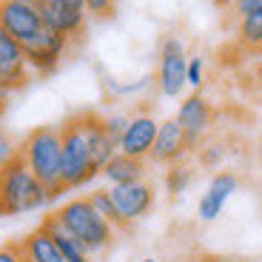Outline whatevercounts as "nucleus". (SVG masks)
<instances>
[{
  "mask_svg": "<svg viewBox=\"0 0 262 262\" xmlns=\"http://www.w3.org/2000/svg\"><path fill=\"white\" fill-rule=\"evenodd\" d=\"M60 125H37L34 131H29L26 140L17 145L20 160L29 165L34 177L49 188V200H60L69 191L60 183Z\"/></svg>",
  "mask_w": 262,
  "mask_h": 262,
  "instance_id": "nucleus-1",
  "label": "nucleus"
},
{
  "mask_svg": "<svg viewBox=\"0 0 262 262\" xmlns=\"http://www.w3.org/2000/svg\"><path fill=\"white\" fill-rule=\"evenodd\" d=\"M0 205H3L6 216L32 214V211L52 205L49 188L29 171V165L20 160V154L0 168Z\"/></svg>",
  "mask_w": 262,
  "mask_h": 262,
  "instance_id": "nucleus-2",
  "label": "nucleus"
},
{
  "mask_svg": "<svg viewBox=\"0 0 262 262\" xmlns=\"http://www.w3.org/2000/svg\"><path fill=\"white\" fill-rule=\"evenodd\" d=\"M54 216H57V223L89 251V256H100L112 248L117 231H114V225H108L103 216L92 208V203H89L85 196H74V200L63 203L54 211Z\"/></svg>",
  "mask_w": 262,
  "mask_h": 262,
  "instance_id": "nucleus-3",
  "label": "nucleus"
},
{
  "mask_svg": "<svg viewBox=\"0 0 262 262\" xmlns=\"http://www.w3.org/2000/svg\"><path fill=\"white\" fill-rule=\"evenodd\" d=\"M60 183L66 191L83 188L94 177H100V171L92 165V154H89V140H85L80 114L69 117L60 125Z\"/></svg>",
  "mask_w": 262,
  "mask_h": 262,
  "instance_id": "nucleus-4",
  "label": "nucleus"
},
{
  "mask_svg": "<svg viewBox=\"0 0 262 262\" xmlns=\"http://www.w3.org/2000/svg\"><path fill=\"white\" fill-rule=\"evenodd\" d=\"M185 69H188L185 43L177 34H165L163 43H160V63H157V89L163 97H180L183 94V89L188 85Z\"/></svg>",
  "mask_w": 262,
  "mask_h": 262,
  "instance_id": "nucleus-5",
  "label": "nucleus"
},
{
  "mask_svg": "<svg viewBox=\"0 0 262 262\" xmlns=\"http://www.w3.org/2000/svg\"><path fill=\"white\" fill-rule=\"evenodd\" d=\"M69 43L63 34L49 32V29H40L32 40L23 43V63L32 74H52L60 63H63L66 52H69Z\"/></svg>",
  "mask_w": 262,
  "mask_h": 262,
  "instance_id": "nucleus-6",
  "label": "nucleus"
},
{
  "mask_svg": "<svg viewBox=\"0 0 262 262\" xmlns=\"http://www.w3.org/2000/svg\"><path fill=\"white\" fill-rule=\"evenodd\" d=\"M108 194H112L114 208H117L125 228L134 225L137 220H143L154 208V188L145 180H140V183H125V185H112Z\"/></svg>",
  "mask_w": 262,
  "mask_h": 262,
  "instance_id": "nucleus-7",
  "label": "nucleus"
},
{
  "mask_svg": "<svg viewBox=\"0 0 262 262\" xmlns=\"http://www.w3.org/2000/svg\"><path fill=\"white\" fill-rule=\"evenodd\" d=\"M0 26L20 43L32 40L43 29L37 3H32V0H3L0 3Z\"/></svg>",
  "mask_w": 262,
  "mask_h": 262,
  "instance_id": "nucleus-8",
  "label": "nucleus"
},
{
  "mask_svg": "<svg viewBox=\"0 0 262 262\" xmlns=\"http://www.w3.org/2000/svg\"><path fill=\"white\" fill-rule=\"evenodd\" d=\"M174 120H177L180 128L185 131L191 151H196V145L203 143V137L208 134L211 123H214V108H211V103L203 97V94H188V97L180 103L177 117Z\"/></svg>",
  "mask_w": 262,
  "mask_h": 262,
  "instance_id": "nucleus-9",
  "label": "nucleus"
},
{
  "mask_svg": "<svg viewBox=\"0 0 262 262\" xmlns=\"http://www.w3.org/2000/svg\"><path fill=\"white\" fill-rule=\"evenodd\" d=\"M188 154H191V145L185 131L180 128V123L177 120H163L157 128V137H154V145L148 151V160L157 165H174V163H183Z\"/></svg>",
  "mask_w": 262,
  "mask_h": 262,
  "instance_id": "nucleus-10",
  "label": "nucleus"
},
{
  "mask_svg": "<svg viewBox=\"0 0 262 262\" xmlns=\"http://www.w3.org/2000/svg\"><path fill=\"white\" fill-rule=\"evenodd\" d=\"M157 128H160V123L148 112H140L134 117H128V125H125L123 137H120L117 151L125 154V157H134V160H148V151L154 145Z\"/></svg>",
  "mask_w": 262,
  "mask_h": 262,
  "instance_id": "nucleus-11",
  "label": "nucleus"
},
{
  "mask_svg": "<svg viewBox=\"0 0 262 262\" xmlns=\"http://www.w3.org/2000/svg\"><path fill=\"white\" fill-rule=\"evenodd\" d=\"M236 188H239V177H236L234 171H220V174H214L208 188H205V194L200 196L196 216H200L203 223H214L216 216L223 214V208L231 200V194H236Z\"/></svg>",
  "mask_w": 262,
  "mask_h": 262,
  "instance_id": "nucleus-12",
  "label": "nucleus"
},
{
  "mask_svg": "<svg viewBox=\"0 0 262 262\" xmlns=\"http://www.w3.org/2000/svg\"><path fill=\"white\" fill-rule=\"evenodd\" d=\"M40 17H43V29L49 32L63 34L66 40H74L85 32V23H89V14L85 9H69V6H49V3H40Z\"/></svg>",
  "mask_w": 262,
  "mask_h": 262,
  "instance_id": "nucleus-13",
  "label": "nucleus"
},
{
  "mask_svg": "<svg viewBox=\"0 0 262 262\" xmlns=\"http://www.w3.org/2000/svg\"><path fill=\"white\" fill-rule=\"evenodd\" d=\"M100 177L108 180V185H125V183H140L145 177V160H134L125 154H114L108 163L103 165Z\"/></svg>",
  "mask_w": 262,
  "mask_h": 262,
  "instance_id": "nucleus-14",
  "label": "nucleus"
},
{
  "mask_svg": "<svg viewBox=\"0 0 262 262\" xmlns=\"http://www.w3.org/2000/svg\"><path fill=\"white\" fill-rule=\"evenodd\" d=\"M20 254H23V262H66L46 228L32 231V234L20 243Z\"/></svg>",
  "mask_w": 262,
  "mask_h": 262,
  "instance_id": "nucleus-15",
  "label": "nucleus"
},
{
  "mask_svg": "<svg viewBox=\"0 0 262 262\" xmlns=\"http://www.w3.org/2000/svg\"><path fill=\"white\" fill-rule=\"evenodd\" d=\"M40 228H46V231H49V236L54 239V245L60 248V254H63L66 262H92L89 251H85L83 245H80L77 239H74V236L57 223V216H54V214H49L46 220L40 223Z\"/></svg>",
  "mask_w": 262,
  "mask_h": 262,
  "instance_id": "nucleus-16",
  "label": "nucleus"
},
{
  "mask_svg": "<svg viewBox=\"0 0 262 262\" xmlns=\"http://www.w3.org/2000/svg\"><path fill=\"white\" fill-rule=\"evenodd\" d=\"M236 43H239L243 49L259 52V46H262V12L248 14V17H239V26H236Z\"/></svg>",
  "mask_w": 262,
  "mask_h": 262,
  "instance_id": "nucleus-17",
  "label": "nucleus"
},
{
  "mask_svg": "<svg viewBox=\"0 0 262 262\" xmlns=\"http://www.w3.org/2000/svg\"><path fill=\"white\" fill-rule=\"evenodd\" d=\"M85 200L92 203V208L103 216L105 223L114 225V231H123L125 228L123 220H120V214H117V208H114V200H112V194H108V188H94L92 194H85Z\"/></svg>",
  "mask_w": 262,
  "mask_h": 262,
  "instance_id": "nucleus-18",
  "label": "nucleus"
},
{
  "mask_svg": "<svg viewBox=\"0 0 262 262\" xmlns=\"http://www.w3.org/2000/svg\"><path fill=\"white\" fill-rule=\"evenodd\" d=\"M29 80H32V72H29L26 66H3L0 63V94L12 97V94L26 89Z\"/></svg>",
  "mask_w": 262,
  "mask_h": 262,
  "instance_id": "nucleus-19",
  "label": "nucleus"
},
{
  "mask_svg": "<svg viewBox=\"0 0 262 262\" xmlns=\"http://www.w3.org/2000/svg\"><path fill=\"white\" fill-rule=\"evenodd\" d=\"M194 183V168L185 163H174L168 165V171H165V188H168V194H183L188 185Z\"/></svg>",
  "mask_w": 262,
  "mask_h": 262,
  "instance_id": "nucleus-20",
  "label": "nucleus"
},
{
  "mask_svg": "<svg viewBox=\"0 0 262 262\" xmlns=\"http://www.w3.org/2000/svg\"><path fill=\"white\" fill-rule=\"evenodd\" d=\"M0 63L3 66H26L23 63V43L14 40L3 26H0Z\"/></svg>",
  "mask_w": 262,
  "mask_h": 262,
  "instance_id": "nucleus-21",
  "label": "nucleus"
},
{
  "mask_svg": "<svg viewBox=\"0 0 262 262\" xmlns=\"http://www.w3.org/2000/svg\"><path fill=\"white\" fill-rule=\"evenodd\" d=\"M196 160L200 165L205 168H214L225 160V145L223 143H205V145H196Z\"/></svg>",
  "mask_w": 262,
  "mask_h": 262,
  "instance_id": "nucleus-22",
  "label": "nucleus"
},
{
  "mask_svg": "<svg viewBox=\"0 0 262 262\" xmlns=\"http://www.w3.org/2000/svg\"><path fill=\"white\" fill-rule=\"evenodd\" d=\"M125 125H128V117H125V114H105L103 117V128L108 131V137L117 145H120V137H123Z\"/></svg>",
  "mask_w": 262,
  "mask_h": 262,
  "instance_id": "nucleus-23",
  "label": "nucleus"
},
{
  "mask_svg": "<svg viewBox=\"0 0 262 262\" xmlns=\"http://www.w3.org/2000/svg\"><path fill=\"white\" fill-rule=\"evenodd\" d=\"M114 3L117 0H85V14L89 17H97V20H105L114 14Z\"/></svg>",
  "mask_w": 262,
  "mask_h": 262,
  "instance_id": "nucleus-24",
  "label": "nucleus"
},
{
  "mask_svg": "<svg viewBox=\"0 0 262 262\" xmlns=\"http://www.w3.org/2000/svg\"><path fill=\"white\" fill-rule=\"evenodd\" d=\"M185 80H188V85H191V89H200V85L205 83V66H203V57H188Z\"/></svg>",
  "mask_w": 262,
  "mask_h": 262,
  "instance_id": "nucleus-25",
  "label": "nucleus"
},
{
  "mask_svg": "<svg viewBox=\"0 0 262 262\" xmlns=\"http://www.w3.org/2000/svg\"><path fill=\"white\" fill-rule=\"evenodd\" d=\"M14 157H17V143H14L3 128H0V168H3L6 163H12Z\"/></svg>",
  "mask_w": 262,
  "mask_h": 262,
  "instance_id": "nucleus-26",
  "label": "nucleus"
},
{
  "mask_svg": "<svg viewBox=\"0 0 262 262\" xmlns=\"http://www.w3.org/2000/svg\"><path fill=\"white\" fill-rule=\"evenodd\" d=\"M262 12V0H236L234 3V14L236 17H248V14Z\"/></svg>",
  "mask_w": 262,
  "mask_h": 262,
  "instance_id": "nucleus-27",
  "label": "nucleus"
},
{
  "mask_svg": "<svg viewBox=\"0 0 262 262\" xmlns=\"http://www.w3.org/2000/svg\"><path fill=\"white\" fill-rule=\"evenodd\" d=\"M0 262H23V254H20V243L3 245V248H0Z\"/></svg>",
  "mask_w": 262,
  "mask_h": 262,
  "instance_id": "nucleus-28",
  "label": "nucleus"
},
{
  "mask_svg": "<svg viewBox=\"0 0 262 262\" xmlns=\"http://www.w3.org/2000/svg\"><path fill=\"white\" fill-rule=\"evenodd\" d=\"M40 3H49V6H69V9H85V0H37Z\"/></svg>",
  "mask_w": 262,
  "mask_h": 262,
  "instance_id": "nucleus-29",
  "label": "nucleus"
},
{
  "mask_svg": "<svg viewBox=\"0 0 262 262\" xmlns=\"http://www.w3.org/2000/svg\"><path fill=\"white\" fill-rule=\"evenodd\" d=\"M6 112H9V97H6V94H0V123H3Z\"/></svg>",
  "mask_w": 262,
  "mask_h": 262,
  "instance_id": "nucleus-30",
  "label": "nucleus"
},
{
  "mask_svg": "<svg viewBox=\"0 0 262 262\" xmlns=\"http://www.w3.org/2000/svg\"><path fill=\"white\" fill-rule=\"evenodd\" d=\"M214 3H216L220 9H234V3H236V0H214Z\"/></svg>",
  "mask_w": 262,
  "mask_h": 262,
  "instance_id": "nucleus-31",
  "label": "nucleus"
},
{
  "mask_svg": "<svg viewBox=\"0 0 262 262\" xmlns=\"http://www.w3.org/2000/svg\"><path fill=\"white\" fill-rule=\"evenodd\" d=\"M0 216H6V214H3V205H0Z\"/></svg>",
  "mask_w": 262,
  "mask_h": 262,
  "instance_id": "nucleus-32",
  "label": "nucleus"
},
{
  "mask_svg": "<svg viewBox=\"0 0 262 262\" xmlns=\"http://www.w3.org/2000/svg\"><path fill=\"white\" fill-rule=\"evenodd\" d=\"M259 57H262V46H259Z\"/></svg>",
  "mask_w": 262,
  "mask_h": 262,
  "instance_id": "nucleus-33",
  "label": "nucleus"
},
{
  "mask_svg": "<svg viewBox=\"0 0 262 262\" xmlns=\"http://www.w3.org/2000/svg\"><path fill=\"white\" fill-rule=\"evenodd\" d=\"M145 262H154V259H145Z\"/></svg>",
  "mask_w": 262,
  "mask_h": 262,
  "instance_id": "nucleus-34",
  "label": "nucleus"
},
{
  "mask_svg": "<svg viewBox=\"0 0 262 262\" xmlns=\"http://www.w3.org/2000/svg\"><path fill=\"white\" fill-rule=\"evenodd\" d=\"M0 3H3V0H0Z\"/></svg>",
  "mask_w": 262,
  "mask_h": 262,
  "instance_id": "nucleus-35",
  "label": "nucleus"
}]
</instances>
